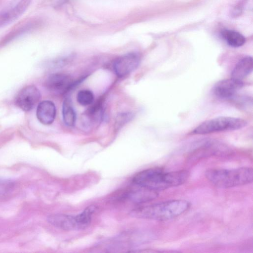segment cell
<instances>
[{"label": "cell", "instance_id": "obj_3", "mask_svg": "<svg viewBox=\"0 0 253 253\" xmlns=\"http://www.w3.org/2000/svg\"><path fill=\"white\" fill-rule=\"evenodd\" d=\"M207 180L216 187L228 188L249 184L253 181V169L242 167L233 169H212L205 173Z\"/></svg>", "mask_w": 253, "mask_h": 253}, {"label": "cell", "instance_id": "obj_11", "mask_svg": "<svg viewBox=\"0 0 253 253\" xmlns=\"http://www.w3.org/2000/svg\"><path fill=\"white\" fill-rule=\"evenodd\" d=\"M31 0H20L16 5L0 13V27L16 19L27 8Z\"/></svg>", "mask_w": 253, "mask_h": 253}, {"label": "cell", "instance_id": "obj_8", "mask_svg": "<svg viewBox=\"0 0 253 253\" xmlns=\"http://www.w3.org/2000/svg\"><path fill=\"white\" fill-rule=\"evenodd\" d=\"M133 184L123 193L122 198L132 203L142 204L152 201L158 196V192L146 187Z\"/></svg>", "mask_w": 253, "mask_h": 253}, {"label": "cell", "instance_id": "obj_4", "mask_svg": "<svg viewBox=\"0 0 253 253\" xmlns=\"http://www.w3.org/2000/svg\"><path fill=\"white\" fill-rule=\"evenodd\" d=\"M95 210V206L91 205L77 215L54 214L48 216L47 220L52 226L63 230H81L86 228L90 225L92 215Z\"/></svg>", "mask_w": 253, "mask_h": 253}, {"label": "cell", "instance_id": "obj_9", "mask_svg": "<svg viewBox=\"0 0 253 253\" xmlns=\"http://www.w3.org/2000/svg\"><path fill=\"white\" fill-rule=\"evenodd\" d=\"M140 57L136 52H130L118 58L114 64V69L116 75L124 77L131 73L138 66Z\"/></svg>", "mask_w": 253, "mask_h": 253}, {"label": "cell", "instance_id": "obj_16", "mask_svg": "<svg viewBox=\"0 0 253 253\" xmlns=\"http://www.w3.org/2000/svg\"><path fill=\"white\" fill-rule=\"evenodd\" d=\"M62 116L65 124L68 126H73L76 121V114L71 101L66 98L62 106Z\"/></svg>", "mask_w": 253, "mask_h": 253}, {"label": "cell", "instance_id": "obj_17", "mask_svg": "<svg viewBox=\"0 0 253 253\" xmlns=\"http://www.w3.org/2000/svg\"><path fill=\"white\" fill-rule=\"evenodd\" d=\"M77 100L82 106H87L91 104L94 100V95L92 91L88 89H83L79 91L77 95Z\"/></svg>", "mask_w": 253, "mask_h": 253}, {"label": "cell", "instance_id": "obj_5", "mask_svg": "<svg viewBox=\"0 0 253 253\" xmlns=\"http://www.w3.org/2000/svg\"><path fill=\"white\" fill-rule=\"evenodd\" d=\"M247 124L246 120L231 117H219L204 121L193 131L194 134H205L213 132L238 130Z\"/></svg>", "mask_w": 253, "mask_h": 253}, {"label": "cell", "instance_id": "obj_15", "mask_svg": "<svg viewBox=\"0 0 253 253\" xmlns=\"http://www.w3.org/2000/svg\"><path fill=\"white\" fill-rule=\"evenodd\" d=\"M222 37L228 45L238 47L242 46L246 42L245 38L240 33L230 30L222 32Z\"/></svg>", "mask_w": 253, "mask_h": 253}, {"label": "cell", "instance_id": "obj_18", "mask_svg": "<svg viewBox=\"0 0 253 253\" xmlns=\"http://www.w3.org/2000/svg\"><path fill=\"white\" fill-rule=\"evenodd\" d=\"M132 117V115L129 113H125L120 115L119 117L118 120H117V123L119 124V125H120L121 124L125 123L129 121L131 118Z\"/></svg>", "mask_w": 253, "mask_h": 253}, {"label": "cell", "instance_id": "obj_2", "mask_svg": "<svg viewBox=\"0 0 253 253\" xmlns=\"http://www.w3.org/2000/svg\"><path fill=\"white\" fill-rule=\"evenodd\" d=\"M190 207V202L187 200H172L137 207L130 212V215L138 218L167 221L181 215Z\"/></svg>", "mask_w": 253, "mask_h": 253}, {"label": "cell", "instance_id": "obj_10", "mask_svg": "<svg viewBox=\"0 0 253 253\" xmlns=\"http://www.w3.org/2000/svg\"><path fill=\"white\" fill-rule=\"evenodd\" d=\"M243 85L242 81L231 78L220 81L213 86L214 94L221 98H228L232 97Z\"/></svg>", "mask_w": 253, "mask_h": 253}, {"label": "cell", "instance_id": "obj_14", "mask_svg": "<svg viewBox=\"0 0 253 253\" xmlns=\"http://www.w3.org/2000/svg\"><path fill=\"white\" fill-rule=\"evenodd\" d=\"M102 117V107L97 103L88 108L84 113V121L87 126L95 125L100 121Z\"/></svg>", "mask_w": 253, "mask_h": 253}, {"label": "cell", "instance_id": "obj_12", "mask_svg": "<svg viewBox=\"0 0 253 253\" xmlns=\"http://www.w3.org/2000/svg\"><path fill=\"white\" fill-rule=\"evenodd\" d=\"M36 113L37 118L42 124L49 125L55 119L56 107L52 101L44 100L39 104Z\"/></svg>", "mask_w": 253, "mask_h": 253}, {"label": "cell", "instance_id": "obj_1", "mask_svg": "<svg viewBox=\"0 0 253 253\" xmlns=\"http://www.w3.org/2000/svg\"><path fill=\"white\" fill-rule=\"evenodd\" d=\"M189 172L186 170L166 172L162 168H152L136 174L132 183L159 191L184 183L188 179Z\"/></svg>", "mask_w": 253, "mask_h": 253}, {"label": "cell", "instance_id": "obj_7", "mask_svg": "<svg viewBox=\"0 0 253 253\" xmlns=\"http://www.w3.org/2000/svg\"><path fill=\"white\" fill-rule=\"evenodd\" d=\"M41 98V93L34 85H29L22 88L16 96V105L25 112L32 110Z\"/></svg>", "mask_w": 253, "mask_h": 253}, {"label": "cell", "instance_id": "obj_13", "mask_svg": "<svg viewBox=\"0 0 253 253\" xmlns=\"http://www.w3.org/2000/svg\"><path fill=\"white\" fill-rule=\"evenodd\" d=\"M253 70V59L251 56H246L241 59L235 65L231 73V78L242 81Z\"/></svg>", "mask_w": 253, "mask_h": 253}, {"label": "cell", "instance_id": "obj_6", "mask_svg": "<svg viewBox=\"0 0 253 253\" xmlns=\"http://www.w3.org/2000/svg\"><path fill=\"white\" fill-rule=\"evenodd\" d=\"M76 84L71 78L63 73H56L50 75L45 82L47 90L55 94L65 93Z\"/></svg>", "mask_w": 253, "mask_h": 253}]
</instances>
